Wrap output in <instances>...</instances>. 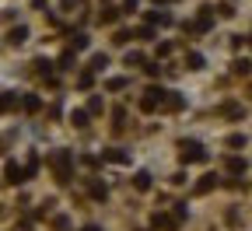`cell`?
I'll return each instance as SVG.
<instances>
[{
  "instance_id": "1",
  "label": "cell",
  "mask_w": 252,
  "mask_h": 231,
  "mask_svg": "<svg viewBox=\"0 0 252 231\" xmlns=\"http://www.w3.org/2000/svg\"><path fill=\"white\" fill-rule=\"evenodd\" d=\"M49 165H53V172L60 182H70V165H74V154L70 151H53L49 154Z\"/></svg>"
},
{
  "instance_id": "2",
  "label": "cell",
  "mask_w": 252,
  "mask_h": 231,
  "mask_svg": "<svg viewBox=\"0 0 252 231\" xmlns=\"http://www.w3.org/2000/svg\"><path fill=\"white\" fill-rule=\"evenodd\" d=\"M179 158H182L186 165H196V161H207V151H203V144H196V140H182V144H179Z\"/></svg>"
},
{
  "instance_id": "3",
  "label": "cell",
  "mask_w": 252,
  "mask_h": 231,
  "mask_svg": "<svg viewBox=\"0 0 252 231\" xmlns=\"http://www.w3.org/2000/svg\"><path fill=\"white\" fill-rule=\"evenodd\" d=\"M4 179H7L11 186H21V182H28L25 168H18V161H7V165H4Z\"/></svg>"
},
{
  "instance_id": "4",
  "label": "cell",
  "mask_w": 252,
  "mask_h": 231,
  "mask_svg": "<svg viewBox=\"0 0 252 231\" xmlns=\"http://www.w3.org/2000/svg\"><path fill=\"white\" fill-rule=\"evenodd\" d=\"M154 228H165V231H175V228H179V217H168V214H154Z\"/></svg>"
},
{
  "instance_id": "5",
  "label": "cell",
  "mask_w": 252,
  "mask_h": 231,
  "mask_svg": "<svg viewBox=\"0 0 252 231\" xmlns=\"http://www.w3.org/2000/svg\"><path fill=\"white\" fill-rule=\"evenodd\" d=\"M14 105H18V95H11V91L0 95V116H4L7 109H14Z\"/></svg>"
},
{
  "instance_id": "6",
  "label": "cell",
  "mask_w": 252,
  "mask_h": 231,
  "mask_svg": "<svg viewBox=\"0 0 252 231\" xmlns=\"http://www.w3.org/2000/svg\"><path fill=\"white\" fill-rule=\"evenodd\" d=\"M102 158H105V161H116V165H123V161H130V154H126V151H119V147H112V151H105Z\"/></svg>"
},
{
  "instance_id": "7",
  "label": "cell",
  "mask_w": 252,
  "mask_h": 231,
  "mask_svg": "<svg viewBox=\"0 0 252 231\" xmlns=\"http://www.w3.org/2000/svg\"><path fill=\"white\" fill-rule=\"evenodd\" d=\"M133 186H137L140 193H147V189H151V172H137V175H133Z\"/></svg>"
},
{
  "instance_id": "8",
  "label": "cell",
  "mask_w": 252,
  "mask_h": 231,
  "mask_svg": "<svg viewBox=\"0 0 252 231\" xmlns=\"http://www.w3.org/2000/svg\"><path fill=\"white\" fill-rule=\"evenodd\" d=\"M214 186H217V175H203V179H200V182H196V193H200V196H203V193H210V189H214Z\"/></svg>"
},
{
  "instance_id": "9",
  "label": "cell",
  "mask_w": 252,
  "mask_h": 231,
  "mask_svg": "<svg viewBox=\"0 0 252 231\" xmlns=\"http://www.w3.org/2000/svg\"><path fill=\"white\" fill-rule=\"evenodd\" d=\"M25 39H28V28H25V25H18V28H11V42H14V46H21Z\"/></svg>"
},
{
  "instance_id": "10",
  "label": "cell",
  "mask_w": 252,
  "mask_h": 231,
  "mask_svg": "<svg viewBox=\"0 0 252 231\" xmlns=\"http://www.w3.org/2000/svg\"><path fill=\"white\" fill-rule=\"evenodd\" d=\"M147 21H151V25H168L172 18H168L165 11H147Z\"/></svg>"
},
{
  "instance_id": "11",
  "label": "cell",
  "mask_w": 252,
  "mask_h": 231,
  "mask_svg": "<svg viewBox=\"0 0 252 231\" xmlns=\"http://www.w3.org/2000/svg\"><path fill=\"white\" fill-rule=\"evenodd\" d=\"M161 109H172V112H175V109H182V98H179L175 91H168V98H165V105H161Z\"/></svg>"
},
{
  "instance_id": "12",
  "label": "cell",
  "mask_w": 252,
  "mask_h": 231,
  "mask_svg": "<svg viewBox=\"0 0 252 231\" xmlns=\"http://www.w3.org/2000/svg\"><path fill=\"white\" fill-rule=\"evenodd\" d=\"M105 63H109L105 53H94V56H91V70H105Z\"/></svg>"
},
{
  "instance_id": "13",
  "label": "cell",
  "mask_w": 252,
  "mask_h": 231,
  "mask_svg": "<svg viewBox=\"0 0 252 231\" xmlns=\"http://www.w3.org/2000/svg\"><path fill=\"white\" fill-rule=\"evenodd\" d=\"M70 123H74V126H88V112H84V109L70 112Z\"/></svg>"
},
{
  "instance_id": "14",
  "label": "cell",
  "mask_w": 252,
  "mask_h": 231,
  "mask_svg": "<svg viewBox=\"0 0 252 231\" xmlns=\"http://www.w3.org/2000/svg\"><path fill=\"white\" fill-rule=\"evenodd\" d=\"M60 67H63V70H70V67H74V49H67V53L60 56Z\"/></svg>"
},
{
  "instance_id": "15",
  "label": "cell",
  "mask_w": 252,
  "mask_h": 231,
  "mask_svg": "<svg viewBox=\"0 0 252 231\" xmlns=\"http://www.w3.org/2000/svg\"><path fill=\"white\" fill-rule=\"evenodd\" d=\"M228 172H245V161L242 158H228Z\"/></svg>"
},
{
  "instance_id": "16",
  "label": "cell",
  "mask_w": 252,
  "mask_h": 231,
  "mask_svg": "<svg viewBox=\"0 0 252 231\" xmlns=\"http://www.w3.org/2000/svg\"><path fill=\"white\" fill-rule=\"evenodd\" d=\"M203 67V56L200 53H189V70H200Z\"/></svg>"
},
{
  "instance_id": "17",
  "label": "cell",
  "mask_w": 252,
  "mask_h": 231,
  "mask_svg": "<svg viewBox=\"0 0 252 231\" xmlns=\"http://www.w3.org/2000/svg\"><path fill=\"white\" fill-rule=\"evenodd\" d=\"M21 105H25L28 112H35V109H39V98H35V95H28V98H25V102H21Z\"/></svg>"
},
{
  "instance_id": "18",
  "label": "cell",
  "mask_w": 252,
  "mask_h": 231,
  "mask_svg": "<svg viewBox=\"0 0 252 231\" xmlns=\"http://www.w3.org/2000/svg\"><path fill=\"white\" fill-rule=\"evenodd\" d=\"M123 88H126V77H112L109 81V91H123Z\"/></svg>"
},
{
  "instance_id": "19",
  "label": "cell",
  "mask_w": 252,
  "mask_h": 231,
  "mask_svg": "<svg viewBox=\"0 0 252 231\" xmlns=\"http://www.w3.org/2000/svg\"><path fill=\"white\" fill-rule=\"evenodd\" d=\"M228 147H245V137H242V133H231V137H228Z\"/></svg>"
},
{
  "instance_id": "20",
  "label": "cell",
  "mask_w": 252,
  "mask_h": 231,
  "mask_svg": "<svg viewBox=\"0 0 252 231\" xmlns=\"http://www.w3.org/2000/svg\"><path fill=\"white\" fill-rule=\"evenodd\" d=\"M249 70H252L249 60H238V63H235V74H249Z\"/></svg>"
},
{
  "instance_id": "21",
  "label": "cell",
  "mask_w": 252,
  "mask_h": 231,
  "mask_svg": "<svg viewBox=\"0 0 252 231\" xmlns=\"http://www.w3.org/2000/svg\"><path fill=\"white\" fill-rule=\"evenodd\" d=\"M88 112H102V98H91V102H88Z\"/></svg>"
},
{
  "instance_id": "22",
  "label": "cell",
  "mask_w": 252,
  "mask_h": 231,
  "mask_svg": "<svg viewBox=\"0 0 252 231\" xmlns=\"http://www.w3.org/2000/svg\"><path fill=\"white\" fill-rule=\"evenodd\" d=\"M116 18H119V11H112V7H109V11H105V14H102V21H105V25H112V21H116Z\"/></svg>"
},
{
  "instance_id": "23",
  "label": "cell",
  "mask_w": 252,
  "mask_h": 231,
  "mask_svg": "<svg viewBox=\"0 0 252 231\" xmlns=\"http://www.w3.org/2000/svg\"><path fill=\"white\" fill-rule=\"evenodd\" d=\"M74 49H88V35H74Z\"/></svg>"
},
{
  "instance_id": "24",
  "label": "cell",
  "mask_w": 252,
  "mask_h": 231,
  "mask_svg": "<svg viewBox=\"0 0 252 231\" xmlns=\"http://www.w3.org/2000/svg\"><path fill=\"white\" fill-rule=\"evenodd\" d=\"M70 224H67V217H56V231H67Z\"/></svg>"
},
{
  "instance_id": "25",
  "label": "cell",
  "mask_w": 252,
  "mask_h": 231,
  "mask_svg": "<svg viewBox=\"0 0 252 231\" xmlns=\"http://www.w3.org/2000/svg\"><path fill=\"white\" fill-rule=\"evenodd\" d=\"M123 11H137V0H123Z\"/></svg>"
},
{
  "instance_id": "26",
  "label": "cell",
  "mask_w": 252,
  "mask_h": 231,
  "mask_svg": "<svg viewBox=\"0 0 252 231\" xmlns=\"http://www.w3.org/2000/svg\"><path fill=\"white\" fill-rule=\"evenodd\" d=\"M81 231H102V228H98V224H84Z\"/></svg>"
},
{
  "instance_id": "27",
  "label": "cell",
  "mask_w": 252,
  "mask_h": 231,
  "mask_svg": "<svg viewBox=\"0 0 252 231\" xmlns=\"http://www.w3.org/2000/svg\"><path fill=\"white\" fill-rule=\"evenodd\" d=\"M154 4H165V0H154Z\"/></svg>"
}]
</instances>
